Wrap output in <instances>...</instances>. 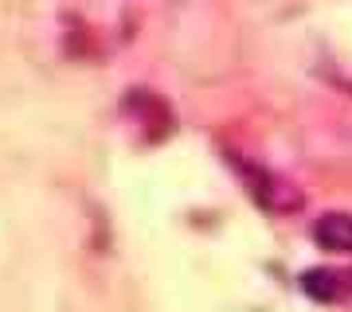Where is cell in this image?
<instances>
[{"mask_svg": "<svg viewBox=\"0 0 352 312\" xmlns=\"http://www.w3.org/2000/svg\"><path fill=\"white\" fill-rule=\"evenodd\" d=\"M231 168L243 176V184H247V191L254 195V203H258V207H266L270 215H294V211H302V191L289 184V180H282L278 172L258 168V164H247V160H239V156H231Z\"/></svg>", "mask_w": 352, "mask_h": 312, "instance_id": "1", "label": "cell"}, {"mask_svg": "<svg viewBox=\"0 0 352 312\" xmlns=\"http://www.w3.org/2000/svg\"><path fill=\"white\" fill-rule=\"evenodd\" d=\"M314 242L329 254H352V215L329 211L314 223Z\"/></svg>", "mask_w": 352, "mask_h": 312, "instance_id": "2", "label": "cell"}, {"mask_svg": "<svg viewBox=\"0 0 352 312\" xmlns=\"http://www.w3.org/2000/svg\"><path fill=\"white\" fill-rule=\"evenodd\" d=\"M344 281H349V277L337 274V269H305L302 274V289L314 300H321V304L344 297Z\"/></svg>", "mask_w": 352, "mask_h": 312, "instance_id": "3", "label": "cell"}]
</instances>
